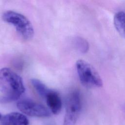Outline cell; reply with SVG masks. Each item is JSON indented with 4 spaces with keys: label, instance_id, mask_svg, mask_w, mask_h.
<instances>
[{
    "label": "cell",
    "instance_id": "6da1fadb",
    "mask_svg": "<svg viewBox=\"0 0 125 125\" xmlns=\"http://www.w3.org/2000/svg\"><path fill=\"white\" fill-rule=\"evenodd\" d=\"M25 91L21 78L8 68L0 69V102L9 103L19 99Z\"/></svg>",
    "mask_w": 125,
    "mask_h": 125
},
{
    "label": "cell",
    "instance_id": "7a4b0ae2",
    "mask_svg": "<svg viewBox=\"0 0 125 125\" xmlns=\"http://www.w3.org/2000/svg\"><path fill=\"white\" fill-rule=\"evenodd\" d=\"M80 81L86 88H98L103 86V81L98 72L90 64L79 60L76 63Z\"/></svg>",
    "mask_w": 125,
    "mask_h": 125
},
{
    "label": "cell",
    "instance_id": "3957f363",
    "mask_svg": "<svg viewBox=\"0 0 125 125\" xmlns=\"http://www.w3.org/2000/svg\"><path fill=\"white\" fill-rule=\"evenodd\" d=\"M2 19L13 25L24 39L29 40L33 37V27L29 20L23 15L13 11H7L3 14Z\"/></svg>",
    "mask_w": 125,
    "mask_h": 125
},
{
    "label": "cell",
    "instance_id": "277c9868",
    "mask_svg": "<svg viewBox=\"0 0 125 125\" xmlns=\"http://www.w3.org/2000/svg\"><path fill=\"white\" fill-rule=\"evenodd\" d=\"M82 109L81 94L74 91L68 96L66 102V112L63 125H76Z\"/></svg>",
    "mask_w": 125,
    "mask_h": 125
},
{
    "label": "cell",
    "instance_id": "5b68a950",
    "mask_svg": "<svg viewBox=\"0 0 125 125\" xmlns=\"http://www.w3.org/2000/svg\"><path fill=\"white\" fill-rule=\"evenodd\" d=\"M18 108L22 113L32 117H46L50 115L48 109L44 105L29 100H23L17 104Z\"/></svg>",
    "mask_w": 125,
    "mask_h": 125
},
{
    "label": "cell",
    "instance_id": "8992f818",
    "mask_svg": "<svg viewBox=\"0 0 125 125\" xmlns=\"http://www.w3.org/2000/svg\"><path fill=\"white\" fill-rule=\"evenodd\" d=\"M2 125H29V121L24 115L19 112L8 113L1 118Z\"/></svg>",
    "mask_w": 125,
    "mask_h": 125
},
{
    "label": "cell",
    "instance_id": "52a82bcc",
    "mask_svg": "<svg viewBox=\"0 0 125 125\" xmlns=\"http://www.w3.org/2000/svg\"><path fill=\"white\" fill-rule=\"evenodd\" d=\"M46 103L51 112L54 114H58L62 109V103L59 94L51 90L45 97Z\"/></svg>",
    "mask_w": 125,
    "mask_h": 125
},
{
    "label": "cell",
    "instance_id": "ba28073f",
    "mask_svg": "<svg viewBox=\"0 0 125 125\" xmlns=\"http://www.w3.org/2000/svg\"><path fill=\"white\" fill-rule=\"evenodd\" d=\"M114 24L120 35L125 38V11H119L115 15Z\"/></svg>",
    "mask_w": 125,
    "mask_h": 125
},
{
    "label": "cell",
    "instance_id": "9c48e42d",
    "mask_svg": "<svg viewBox=\"0 0 125 125\" xmlns=\"http://www.w3.org/2000/svg\"><path fill=\"white\" fill-rule=\"evenodd\" d=\"M31 83L38 93L42 97L45 98L51 91V89H49L43 83L38 79H32L31 80Z\"/></svg>",
    "mask_w": 125,
    "mask_h": 125
},
{
    "label": "cell",
    "instance_id": "30bf717a",
    "mask_svg": "<svg viewBox=\"0 0 125 125\" xmlns=\"http://www.w3.org/2000/svg\"><path fill=\"white\" fill-rule=\"evenodd\" d=\"M74 44L77 50L82 53H86L89 49L88 42L83 38L77 37L74 39Z\"/></svg>",
    "mask_w": 125,
    "mask_h": 125
},
{
    "label": "cell",
    "instance_id": "8fae6325",
    "mask_svg": "<svg viewBox=\"0 0 125 125\" xmlns=\"http://www.w3.org/2000/svg\"><path fill=\"white\" fill-rule=\"evenodd\" d=\"M1 114H0V120H1Z\"/></svg>",
    "mask_w": 125,
    "mask_h": 125
}]
</instances>
